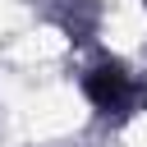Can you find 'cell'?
Instances as JSON below:
<instances>
[{"instance_id": "cell-1", "label": "cell", "mask_w": 147, "mask_h": 147, "mask_svg": "<svg viewBox=\"0 0 147 147\" xmlns=\"http://www.w3.org/2000/svg\"><path fill=\"white\" fill-rule=\"evenodd\" d=\"M87 96H92L101 110H129V106L142 96V87H138L124 69H96V74L87 78Z\"/></svg>"}]
</instances>
